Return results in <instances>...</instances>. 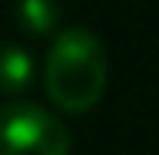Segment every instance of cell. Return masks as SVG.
<instances>
[{"mask_svg":"<svg viewBox=\"0 0 159 155\" xmlns=\"http://www.w3.org/2000/svg\"><path fill=\"white\" fill-rule=\"evenodd\" d=\"M108 84V58L105 47L88 27H68L51 41L44 64L48 98L71 115L95 108Z\"/></svg>","mask_w":159,"mask_h":155,"instance_id":"1","label":"cell"},{"mask_svg":"<svg viewBox=\"0 0 159 155\" xmlns=\"http://www.w3.org/2000/svg\"><path fill=\"white\" fill-rule=\"evenodd\" d=\"M71 131L31 101L0 105V155H68Z\"/></svg>","mask_w":159,"mask_h":155,"instance_id":"2","label":"cell"},{"mask_svg":"<svg viewBox=\"0 0 159 155\" xmlns=\"http://www.w3.org/2000/svg\"><path fill=\"white\" fill-rule=\"evenodd\" d=\"M34 78V61L20 44L0 47V94H24Z\"/></svg>","mask_w":159,"mask_h":155,"instance_id":"3","label":"cell"},{"mask_svg":"<svg viewBox=\"0 0 159 155\" xmlns=\"http://www.w3.org/2000/svg\"><path fill=\"white\" fill-rule=\"evenodd\" d=\"M17 24L31 34H48L58 24V3L54 0H17Z\"/></svg>","mask_w":159,"mask_h":155,"instance_id":"4","label":"cell"}]
</instances>
